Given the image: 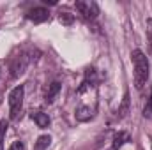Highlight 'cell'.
<instances>
[{
    "mask_svg": "<svg viewBox=\"0 0 152 150\" xmlns=\"http://www.w3.org/2000/svg\"><path fill=\"white\" fill-rule=\"evenodd\" d=\"M131 58H133V67H134V85L138 90H142L149 79V60L142 50H134L131 53Z\"/></svg>",
    "mask_w": 152,
    "mask_h": 150,
    "instance_id": "obj_1",
    "label": "cell"
},
{
    "mask_svg": "<svg viewBox=\"0 0 152 150\" xmlns=\"http://www.w3.org/2000/svg\"><path fill=\"white\" fill-rule=\"evenodd\" d=\"M23 95H25V88L23 85H18L16 88L11 90L9 94V108H11V118H18V115L21 111V106H23Z\"/></svg>",
    "mask_w": 152,
    "mask_h": 150,
    "instance_id": "obj_2",
    "label": "cell"
},
{
    "mask_svg": "<svg viewBox=\"0 0 152 150\" xmlns=\"http://www.w3.org/2000/svg\"><path fill=\"white\" fill-rule=\"evenodd\" d=\"M75 5L85 20H96L97 14H99V7H97L96 2H90V0H87V2H85V0H78Z\"/></svg>",
    "mask_w": 152,
    "mask_h": 150,
    "instance_id": "obj_3",
    "label": "cell"
},
{
    "mask_svg": "<svg viewBox=\"0 0 152 150\" xmlns=\"http://www.w3.org/2000/svg\"><path fill=\"white\" fill-rule=\"evenodd\" d=\"M28 64H30V57H28L27 53H21V55L14 57V60H12V64H11V76H12V78L21 76L27 71Z\"/></svg>",
    "mask_w": 152,
    "mask_h": 150,
    "instance_id": "obj_4",
    "label": "cell"
},
{
    "mask_svg": "<svg viewBox=\"0 0 152 150\" xmlns=\"http://www.w3.org/2000/svg\"><path fill=\"white\" fill-rule=\"evenodd\" d=\"M50 18V11L44 9V7H34L27 12V20L34 21V23H42Z\"/></svg>",
    "mask_w": 152,
    "mask_h": 150,
    "instance_id": "obj_5",
    "label": "cell"
},
{
    "mask_svg": "<svg viewBox=\"0 0 152 150\" xmlns=\"http://www.w3.org/2000/svg\"><path fill=\"white\" fill-rule=\"evenodd\" d=\"M96 85H97V73H96V69L88 67V69L85 71V79H83L81 87L78 88V94H81V92H85L88 87H96Z\"/></svg>",
    "mask_w": 152,
    "mask_h": 150,
    "instance_id": "obj_6",
    "label": "cell"
},
{
    "mask_svg": "<svg viewBox=\"0 0 152 150\" xmlns=\"http://www.w3.org/2000/svg\"><path fill=\"white\" fill-rule=\"evenodd\" d=\"M75 117H76L78 122H88L94 117V108H90V106H80L76 110Z\"/></svg>",
    "mask_w": 152,
    "mask_h": 150,
    "instance_id": "obj_7",
    "label": "cell"
},
{
    "mask_svg": "<svg viewBox=\"0 0 152 150\" xmlns=\"http://www.w3.org/2000/svg\"><path fill=\"white\" fill-rule=\"evenodd\" d=\"M30 118L37 124V127H41V129H46V127L50 125V117H48L46 113H42V111L30 113Z\"/></svg>",
    "mask_w": 152,
    "mask_h": 150,
    "instance_id": "obj_8",
    "label": "cell"
},
{
    "mask_svg": "<svg viewBox=\"0 0 152 150\" xmlns=\"http://www.w3.org/2000/svg\"><path fill=\"white\" fill-rule=\"evenodd\" d=\"M127 141H131V136H129V133H126V131H118L117 134H115L113 138V150H118L122 145H126Z\"/></svg>",
    "mask_w": 152,
    "mask_h": 150,
    "instance_id": "obj_9",
    "label": "cell"
},
{
    "mask_svg": "<svg viewBox=\"0 0 152 150\" xmlns=\"http://www.w3.org/2000/svg\"><path fill=\"white\" fill-rule=\"evenodd\" d=\"M58 92H60V83L58 81H53L48 87V90H46V103H53V99L57 97Z\"/></svg>",
    "mask_w": 152,
    "mask_h": 150,
    "instance_id": "obj_10",
    "label": "cell"
},
{
    "mask_svg": "<svg viewBox=\"0 0 152 150\" xmlns=\"http://www.w3.org/2000/svg\"><path fill=\"white\" fill-rule=\"evenodd\" d=\"M50 143H51V138H50L48 134H42V136L37 138V141H36V145H34V150H48Z\"/></svg>",
    "mask_w": 152,
    "mask_h": 150,
    "instance_id": "obj_11",
    "label": "cell"
},
{
    "mask_svg": "<svg viewBox=\"0 0 152 150\" xmlns=\"http://www.w3.org/2000/svg\"><path fill=\"white\" fill-rule=\"evenodd\" d=\"M129 111V94L126 92L124 94V101H122V104H120V108H118V111H117V117L118 118H124L126 115Z\"/></svg>",
    "mask_w": 152,
    "mask_h": 150,
    "instance_id": "obj_12",
    "label": "cell"
},
{
    "mask_svg": "<svg viewBox=\"0 0 152 150\" xmlns=\"http://www.w3.org/2000/svg\"><path fill=\"white\" fill-rule=\"evenodd\" d=\"M58 20H60V23H62V25H73L75 16H73V14H69V12H60V14H58Z\"/></svg>",
    "mask_w": 152,
    "mask_h": 150,
    "instance_id": "obj_13",
    "label": "cell"
},
{
    "mask_svg": "<svg viewBox=\"0 0 152 150\" xmlns=\"http://www.w3.org/2000/svg\"><path fill=\"white\" fill-rule=\"evenodd\" d=\"M7 133V120H0V150H4V136Z\"/></svg>",
    "mask_w": 152,
    "mask_h": 150,
    "instance_id": "obj_14",
    "label": "cell"
},
{
    "mask_svg": "<svg viewBox=\"0 0 152 150\" xmlns=\"http://www.w3.org/2000/svg\"><path fill=\"white\" fill-rule=\"evenodd\" d=\"M143 117L152 118V90H151V95H149V99H147V104H145V108H143Z\"/></svg>",
    "mask_w": 152,
    "mask_h": 150,
    "instance_id": "obj_15",
    "label": "cell"
},
{
    "mask_svg": "<svg viewBox=\"0 0 152 150\" xmlns=\"http://www.w3.org/2000/svg\"><path fill=\"white\" fill-rule=\"evenodd\" d=\"M147 41H149V46L152 51V18L147 20Z\"/></svg>",
    "mask_w": 152,
    "mask_h": 150,
    "instance_id": "obj_16",
    "label": "cell"
},
{
    "mask_svg": "<svg viewBox=\"0 0 152 150\" xmlns=\"http://www.w3.org/2000/svg\"><path fill=\"white\" fill-rule=\"evenodd\" d=\"M9 150H25V143L23 141H12V145L9 147Z\"/></svg>",
    "mask_w": 152,
    "mask_h": 150,
    "instance_id": "obj_17",
    "label": "cell"
}]
</instances>
